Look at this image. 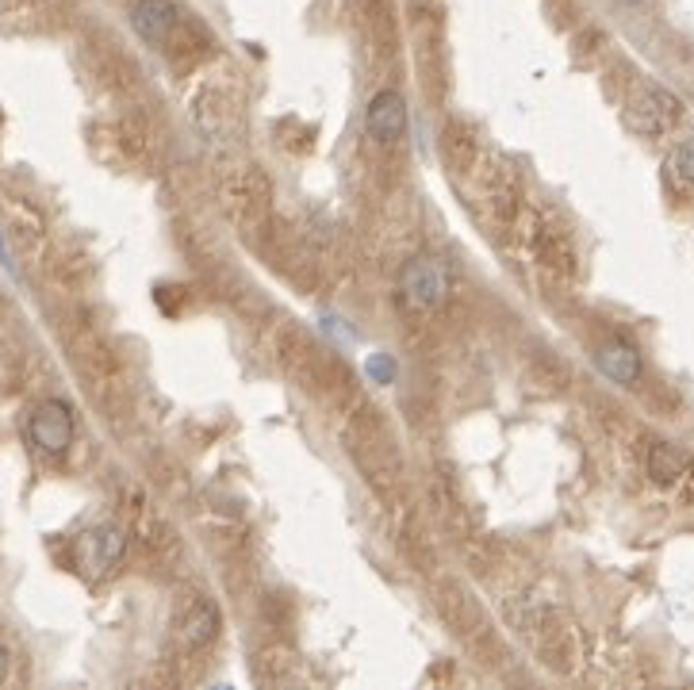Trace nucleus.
<instances>
[{"instance_id": "3", "label": "nucleus", "mask_w": 694, "mask_h": 690, "mask_svg": "<svg viewBox=\"0 0 694 690\" xmlns=\"http://www.w3.org/2000/svg\"><path fill=\"white\" fill-rule=\"evenodd\" d=\"M445 288H449V273L438 257H418L403 273V292L415 307H438L445 299Z\"/></svg>"}, {"instance_id": "11", "label": "nucleus", "mask_w": 694, "mask_h": 690, "mask_svg": "<svg viewBox=\"0 0 694 690\" xmlns=\"http://www.w3.org/2000/svg\"><path fill=\"white\" fill-rule=\"evenodd\" d=\"M4 675H8V648L0 644V683H4Z\"/></svg>"}, {"instance_id": "7", "label": "nucleus", "mask_w": 694, "mask_h": 690, "mask_svg": "<svg viewBox=\"0 0 694 690\" xmlns=\"http://www.w3.org/2000/svg\"><path fill=\"white\" fill-rule=\"evenodd\" d=\"M215 629H219V614H215L208 598H185V606L177 614V637L185 644H208L215 637Z\"/></svg>"}, {"instance_id": "5", "label": "nucleus", "mask_w": 694, "mask_h": 690, "mask_svg": "<svg viewBox=\"0 0 694 690\" xmlns=\"http://www.w3.org/2000/svg\"><path fill=\"white\" fill-rule=\"evenodd\" d=\"M679 115V104L671 100L664 89H648L645 100H637L629 115H625V123L633 127V131H641V135H660L664 127H668L671 119Z\"/></svg>"}, {"instance_id": "9", "label": "nucleus", "mask_w": 694, "mask_h": 690, "mask_svg": "<svg viewBox=\"0 0 694 690\" xmlns=\"http://www.w3.org/2000/svg\"><path fill=\"white\" fill-rule=\"evenodd\" d=\"M648 472L656 476V480H675L679 472H683V457L668 449L664 441H656L652 449H648Z\"/></svg>"}, {"instance_id": "10", "label": "nucleus", "mask_w": 694, "mask_h": 690, "mask_svg": "<svg viewBox=\"0 0 694 690\" xmlns=\"http://www.w3.org/2000/svg\"><path fill=\"white\" fill-rule=\"evenodd\" d=\"M671 169H675V177H679V181L694 184V142L679 146V150L671 154Z\"/></svg>"}, {"instance_id": "4", "label": "nucleus", "mask_w": 694, "mask_h": 690, "mask_svg": "<svg viewBox=\"0 0 694 690\" xmlns=\"http://www.w3.org/2000/svg\"><path fill=\"white\" fill-rule=\"evenodd\" d=\"M365 127H369L372 138L395 142L407 131V104H403V96L392 89L376 92L369 100V112H365Z\"/></svg>"}, {"instance_id": "8", "label": "nucleus", "mask_w": 694, "mask_h": 690, "mask_svg": "<svg viewBox=\"0 0 694 690\" xmlns=\"http://www.w3.org/2000/svg\"><path fill=\"white\" fill-rule=\"evenodd\" d=\"M595 365H599L602 376L614 380V384H637V376H641V357H637L633 345H625V342L602 345Z\"/></svg>"}, {"instance_id": "6", "label": "nucleus", "mask_w": 694, "mask_h": 690, "mask_svg": "<svg viewBox=\"0 0 694 690\" xmlns=\"http://www.w3.org/2000/svg\"><path fill=\"white\" fill-rule=\"evenodd\" d=\"M131 23L146 43H165L177 27V4L173 0H139L131 12Z\"/></svg>"}, {"instance_id": "1", "label": "nucleus", "mask_w": 694, "mask_h": 690, "mask_svg": "<svg viewBox=\"0 0 694 690\" xmlns=\"http://www.w3.org/2000/svg\"><path fill=\"white\" fill-rule=\"evenodd\" d=\"M27 437H31V445H35L39 453H50V457L66 453L73 445V411L62 399L39 403V407L31 411V418H27Z\"/></svg>"}, {"instance_id": "2", "label": "nucleus", "mask_w": 694, "mask_h": 690, "mask_svg": "<svg viewBox=\"0 0 694 690\" xmlns=\"http://www.w3.org/2000/svg\"><path fill=\"white\" fill-rule=\"evenodd\" d=\"M123 549H127V537L119 533L116 526H100L89 529L81 541H77V560L89 575H100L108 568H116L123 560Z\"/></svg>"}]
</instances>
